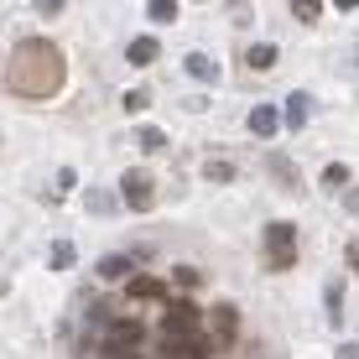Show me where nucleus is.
Here are the masks:
<instances>
[{
    "label": "nucleus",
    "instance_id": "obj_24",
    "mask_svg": "<svg viewBox=\"0 0 359 359\" xmlns=\"http://www.w3.org/2000/svg\"><path fill=\"white\" fill-rule=\"evenodd\" d=\"M146 104H151V94H146V89H130L126 94V109H146Z\"/></svg>",
    "mask_w": 359,
    "mask_h": 359
},
{
    "label": "nucleus",
    "instance_id": "obj_6",
    "mask_svg": "<svg viewBox=\"0 0 359 359\" xmlns=\"http://www.w3.org/2000/svg\"><path fill=\"white\" fill-rule=\"evenodd\" d=\"M208 333H214V344H234V333H240V313H234L229 302H214V307H208Z\"/></svg>",
    "mask_w": 359,
    "mask_h": 359
},
{
    "label": "nucleus",
    "instance_id": "obj_11",
    "mask_svg": "<svg viewBox=\"0 0 359 359\" xmlns=\"http://www.w3.org/2000/svg\"><path fill=\"white\" fill-rule=\"evenodd\" d=\"M162 359H208V344H177V339H167L162 344Z\"/></svg>",
    "mask_w": 359,
    "mask_h": 359
},
{
    "label": "nucleus",
    "instance_id": "obj_27",
    "mask_svg": "<svg viewBox=\"0 0 359 359\" xmlns=\"http://www.w3.org/2000/svg\"><path fill=\"white\" fill-rule=\"evenodd\" d=\"M344 208H349V214H359V182H349V193H344Z\"/></svg>",
    "mask_w": 359,
    "mask_h": 359
},
{
    "label": "nucleus",
    "instance_id": "obj_22",
    "mask_svg": "<svg viewBox=\"0 0 359 359\" xmlns=\"http://www.w3.org/2000/svg\"><path fill=\"white\" fill-rule=\"evenodd\" d=\"M323 182H328V188H349V167H344V162L323 167Z\"/></svg>",
    "mask_w": 359,
    "mask_h": 359
},
{
    "label": "nucleus",
    "instance_id": "obj_4",
    "mask_svg": "<svg viewBox=\"0 0 359 359\" xmlns=\"http://www.w3.org/2000/svg\"><path fill=\"white\" fill-rule=\"evenodd\" d=\"M120 193H126V203L135 208V214L156 208V182H151V172H141V167H130L126 177H120Z\"/></svg>",
    "mask_w": 359,
    "mask_h": 359
},
{
    "label": "nucleus",
    "instance_id": "obj_26",
    "mask_svg": "<svg viewBox=\"0 0 359 359\" xmlns=\"http://www.w3.org/2000/svg\"><path fill=\"white\" fill-rule=\"evenodd\" d=\"M177 287H198V271L193 266H177Z\"/></svg>",
    "mask_w": 359,
    "mask_h": 359
},
{
    "label": "nucleus",
    "instance_id": "obj_3",
    "mask_svg": "<svg viewBox=\"0 0 359 359\" xmlns=\"http://www.w3.org/2000/svg\"><path fill=\"white\" fill-rule=\"evenodd\" d=\"M167 339H177V344H203V318H198L193 302L167 307Z\"/></svg>",
    "mask_w": 359,
    "mask_h": 359
},
{
    "label": "nucleus",
    "instance_id": "obj_23",
    "mask_svg": "<svg viewBox=\"0 0 359 359\" xmlns=\"http://www.w3.org/2000/svg\"><path fill=\"white\" fill-rule=\"evenodd\" d=\"M83 203H89V214H109V208H115V198H109V193H89V198H83Z\"/></svg>",
    "mask_w": 359,
    "mask_h": 359
},
{
    "label": "nucleus",
    "instance_id": "obj_20",
    "mask_svg": "<svg viewBox=\"0 0 359 359\" xmlns=\"http://www.w3.org/2000/svg\"><path fill=\"white\" fill-rule=\"evenodd\" d=\"M245 63H250V68H271V63H276V47H271V42L250 47V53H245Z\"/></svg>",
    "mask_w": 359,
    "mask_h": 359
},
{
    "label": "nucleus",
    "instance_id": "obj_15",
    "mask_svg": "<svg viewBox=\"0 0 359 359\" xmlns=\"http://www.w3.org/2000/svg\"><path fill=\"white\" fill-rule=\"evenodd\" d=\"M292 16L313 27V21H323V0H292Z\"/></svg>",
    "mask_w": 359,
    "mask_h": 359
},
{
    "label": "nucleus",
    "instance_id": "obj_7",
    "mask_svg": "<svg viewBox=\"0 0 359 359\" xmlns=\"http://www.w3.org/2000/svg\"><path fill=\"white\" fill-rule=\"evenodd\" d=\"M250 130L261 135V141H266V135H276V130H281V109H276V104H255V109H250Z\"/></svg>",
    "mask_w": 359,
    "mask_h": 359
},
{
    "label": "nucleus",
    "instance_id": "obj_25",
    "mask_svg": "<svg viewBox=\"0 0 359 359\" xmlns=\"http://www.w3.org/2000/svg\"><path fill=\"white\" fill-rule=\"evenodd\" d=\"M63 6H68V0H36V16H57Z\"/></svg>",
    "mask_w": 359,
    "mask_h": 359
},
{
    "label": "nucleus",
    "instance_id": "obj_14",
    "mask_svg": "<svg viewBox=\"0 0 359 359\" xmlns=\"http://www.w3.org/2000/svg\"><path fill=\"white\" fill-rule=\"evenodd\" d=\"M234 172H240V167L224 162V156H208V162H203V177L208 182H234Z\"/></svg>",
    "mask_w": 359,
    "mask_h": 359
},
{
    "label": "nucleus",
    "instance_id": "obj_19",
    "mask_svg": "<svg viewBox=\"0 0 359 359\" xmlns=\"http://www.w3.org/2000/svg\"><path fill=\"white\" fill-rule=\"evenodd\" d=\"M135 141H141V151H162V146H167V135L156 130V126H141V130H135Z\"/></svg>",
    "mask_w": 359,
    "mask_h": 359
},
{
    "label": "nucleus",
    "instance_id": "obj_17",
    "mask_svg": "<svg viewBox=\"0 0 359 359\" xmlns=\"http://www.w3.org/2000/svg\"><path fill=\"white\" fill-rule=\"evenodd\" d=\"M73 261H79V245H73V240H57V245H53V271H68Z\"/></svg>",
    "mask_w": 359,
    "mask_h": 359
},
{
    "label": "nucleus",
    "instance_id": "obj_1",
    "mask_svg": "<svg viewBox=\"0 0 359 359\" xmlns=\"http://www.w3.org/2000/svg\"><path fill=\"white\" fill-rule=\"evenodd\" d=\"M63 73H68L63 53L47 36H27V42H16V53L6 63V89L21 99H53L63 89Z\"/></svg>",
    "mask_w": 359,
    "mask_h": 359
},
{
    "label": "nucleus",
    "instance_id": "obj_21",
    "mask_svg": "<svg viewBox=\"0 0 359 359\" xmlns=\"http://www.w3.org/2000/svg\"><path fill=\"white\" fill-rule=\"evenodd\" d=\"M130 297H162V281L156 276H130Z\"/></svg>",
    "mask_w": 359,
    "mask_h": 359
},
{
    "label": "nucleus",
    "instance_id": "obj_31",
    "mask_svg": "<svg viewBox=\"0 0 359 359\" xmlns=\"http://www.w3.org/2000/svg\"><path fill=\"white\" fill-rule=\"evenodd\" d=\"M0 292H6V281H0Z\"/></svg>",
    "mask_w": 359,
    "mask_h": 359
},
{
    "label": "nucleus",
    "instance_id": "obj_9",
    "mask_svg": "<svg viewBox=\"0 0 359 359\" xmlns=\"http://www.w3.org/2000/svg\"><path fill=\"white\" fill-rule=\"evenodd\" d=\"M281 120H287L292 130H302L307 120H313V99H307V94H292V99H287V109H281Z\"/></svg>",
    "mask_w": 359,
    "mask_h": 359
},
{
    "label": "nucleus",
    "instance_id": "obj_16",
    "mask_svg": "<svg viewBox=\"0 0 359 359\" xmlns=\"http://www.w3.org/2000/svg\"><path fill=\"white\" fill-rule=\"evenodd\" d=\"M266 167H271V177H276V182H287V188L297 193V167L287 162V156H271V162H266Z\"/></svg>",
    "mask_w": 359,
    "mask_h": 359
},
{
    "label": "nucleus",
    "instance_id": "obj_5",
    "mask_svg": "<svg viewBox=\"0 0 359 359\" xmlns=\"http://www.w3.org/2000/svg\"><path fill=\"white\" fill-rule=\"evenodd\" d=\"M141 339H146V333H141V323H115V328L104 333V354H115V359H130L135 349H141Z\"/></svg>",
    "mask_w": 359,
    "mask_h": 359
},
{
    "label": "nucleus",
    "instance_id": "obj_29",
    "mask_svg": "<svg viewBox=\"0 0 359 359\" xmlns=\"http://www.w3.org/2000/svg\"><path fill=\"white\" fill-rule=\"evenodd\" d=\"M333 359H359V344H339V354Z\"/></svg>",
    "mask_w": 359,
    "mask_h": 359
},
{
    "label": "nucleus",
    "instance_id": "obj_2",
    "mask_svg": "<svg viewBox=\"0 0 359 359\" xmlns=\"http://www.w3.org/2000/svg\"><path fill=\"white\" fill-rule=\"evenodd\" d=\"M266 266L271 271H292L297 266V224L292 219L266 224Z\"/></svg>",
    "mask_w": 359,
    "mask_h": 359
},
{
    "label": "nucleus",
    "instance_id": "obj_10",
    "mask_svg": "<svg viewBox=\"0 0 359 359\" xmlns=\"http://www.w3.org/2000/svg\"><path fill=\"white\" fill-rule=\"evenodd\" d=\"M182 68H188L198 83H214L219 79V68H214V57H208V53H188V63H182Z\"/></svg>",
    "mask_w": 359,
    "mask_h": 359
},
{
    "label": "nucleus",
    "instance_id": "obj_12",
    "mask_svg": "<svg viewBox=\"0 0 359 359\" xmlns=\"http://www.w3.org/2000/svg\"><path fill=\"white\" fill-rule=\"evenodd\" d=\"M323 302H328V323L339 328V323H344V281H328V287H323Z\"/></svg>",
    "mask_w": 359,
    "mask_h": 359
},
{
    "label": "nucleus",
    "instance_id": "obj_18",
    "mask_svg": "<svg viewBox=\"0 0 359 359\" xmlns=\"http://www.w3.org/2000/svg\"><path fill=\"white\" fill-rule=\"evenodd\" d=\"M146 16L167 27V21H177V0H151V6H146Z\"/></svg>",
    "mask_w": 359,
    "mask_h": 359
},
{
    "label": "nucleus",
    "instance_id": "obj_13",
    "mask_svg": "<svg viewBox=\"0 0 359 359\" xmlns=\"http://www.w3.org/2000/svg\"><path fill=\"white\" fill-rule=\"evenodd\" d=\"M126 276H130L126 255H104V261H99V281H126Z\"/></svg>",
    "mask_w": 359,
    "mask_h": 359
},
{
    "label": "nucleus",
    "instance_id": "obj_28",
    "mask_svg": "<svg viewBox=\"0 0 359 359\" xmlns=\"http://www.w3.org/2000/svg\"><path fill=\"white\" fill-rule=\"evenodd\" d=\"M344 261H349V271H359V240L344 245Z\"/></svg>",
    "mask_w": 359,
    "mask_h": 359
},
{
    "label": "nucleus",
    "instance_id": "obj_8",
    "mask_svg": "<svg viewBox=\"0 0 359 359\" xmlns=\"http://www.w3.org/2000/svg\"><path fill=\"white\" fill-rule=\"evenodd\" d=\"M156 53H162V47H156V36H135V42L126 47V63H130V68H151Z\"/></svg>",
    "mask_w": 359,
    "mask_h": 359
},
{
    "label": "nucleus",
    "instance_id": "obj_30",
    "mask_svg": "<svg viewBox=\"0 0 359 359\" xmlns=\"http://www.w3.org/2000/svg\"><path fill=\"white\" fill-rule=\"evenodd\" d=\"M333 6H339V11H359V0H333Z\"/></svg>",
    "mask_w": 359,
    "mask_h": 359
}]
</instances>
